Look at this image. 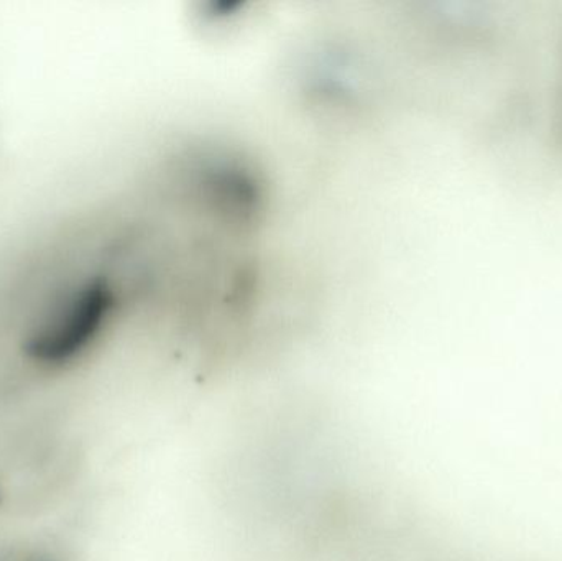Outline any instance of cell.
<instances>
[{
	"label": "cell",
	"instance_id": "6da1fadb",
	"mask_svg": "<svg viewBox=\"0 0 562 561\" xmlns=\"http://www.w3.org/2000/svg\"><path fill=\"white\" fill-rule=\"evenodd\" d=\"M115 305L117 293L102 273L66 280L33 315L23 336L26 358L45 368L75 362L98 341Z\"/></svg>",
	"mask_w": 562,
	"mask_h": 561
}]
</instances>
